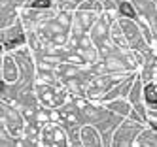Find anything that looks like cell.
Masks as SVG:
<instances>
[{
  "label": "cell",
  "instance_id": "cell-1",
  "mask_svg": "<svg viewBox=\"0 0 157 147\" xmlns=\"http://www.w3.org/2000/svg\"><path fill=\"white\" fill-rule=\"evenodd\" d=\"M146 100H148L151 106H157V89L153 85L146 87Z\"/></svg>",
  "mask_w": 157,
  "mask_h": 147
},
{
  "label": "cell",
  "instance_id": "cell-2",
  "mask_svg": "<svg viewBox=\"0 0 157 147\" xmlns=\"http://www.w3.org/2000/svg\"><path fill=\"white\" fill-rule=\"evenodd\" d=\"M119 11L125 17H134V9L131 8V4L129 2H121V6H119Z\"/></svg>",
  "mask_w": 157,
  "mask_h": 147
},
{
  "label": "cell",
  "instance_id": "cell-3",
  "mask_svg": "<svg viewBox=\"0 0 157 147\" xmlns=\"http://www.w3.org/2000/svg\"><path fill=\"white\" fill-rule=\"evenodd\" d=\"M51 6V0H34L30 4V8H49Z\"/></svg>",
  "mask_w": 157,
  "mask_h": 147
}]
</instances>
